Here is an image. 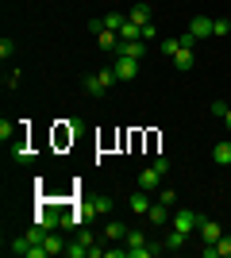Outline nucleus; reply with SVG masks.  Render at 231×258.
Masks as SVG:
<instances>
[{
    "label": "nucleus",
    "instance_id": "obj_19",
    "mask_svg": "<svg viewBox=\"0 0 231 258\" xmlns=\"http://www.w3.org/2000/svg\"><path fill=\"white\" fill-rule=\"evenodd\" d=\"M120 39H143V27H139L135 20H127V23L120 27Z\"/></svg>",
    "mask_w": 231,
    "mask_h": 258
},
{
    "label": "nucleus",
    "instance_id": "obj_9",
    "mask_svg": "<svg viewBox=\"0 0 231 258\" xmlns=\"http://www.w3.org/2000/svg\"><path fill=\"white\" fill-rule=\"evenodd\" d=\"M81 212H85V220H89V216H104V212H112V201H108V197H100V201H89Z\"/></svg>",
    "mask_w": 231,
    "mask_h": 258
},
{
    "label": "nucleus",
    "instance_id": "obj_25",
    "mask_svg": "<svg viewBox=\"0 0 231 258\" xmlns=\"http://www.w3.org/2000/svg\"><path fill=\"white\" fill-rule=\"evenodd\" d=\"M77 239H81L85 247H97V235H93V231H77Z\"/></svg>",
    "mask_w": 231,
    "mask_h": 258
},
{
    "label": "nucleus",
    "instance_id": "obj_1",
    "mask_svg": "<svg viewBox=\"0 0 231 258\" xmlns=\"http://www.w3.org/2000/svg\"><path fill=\"white\" fill-rule=\"evenodd\" d=\"M120 77H116V70H100V74H89L85 77V93L89 97H104L112 85H116Z\"/></svg>",
    "mask_w": 231,
    "mask_h": 258
},
{
    "label": "nucleus",
    "instance_id": "obj_21",
    "mask_svg": "<svg viewBox=\"0 0 231 258\" xmlns=\"http://www.w3.org/2000/svg\"><path fill=\"white\" fill-rule=\"evenodd\" d=\"M66 254H69V258H89V247L81 243V239H73V243L66 247Z\"/></svg>",
    "mask_w": 231,
    "mask_h": 258
},
{
    "label": "nucleus",
    "instance_id": "obj_10",
    "mask_svg": "<svg viewBox=\"0 0 231 258\" xmlns=\"http://www.w3.org/2000/svg\"><path fill=\"white\" fill-rule=\"evenodd\" d=\"M12 158H16V162H31V158H35V151H31V147H27L23 139H12Z\"/></svg>",
    "mask_w": 231,
    "mask_h": 258
},
{
    "label": "nucleus",
    "instance_id": "obj_6",
    "mask_svg": "<svg viewBox=\"0 0 231 258\" xmlns=\"http://www.w3.org/2000/svg\"><path fill=\"white\" fill-rule=\"evenodd\" d=\"M166 220H174V216H170V205H162V201H154V205H150V212H146V224L162 227Z\"/></svg>",
    "mask_w": 231,
    "mask_h": 258
},
{
    "label": "nucleus",
    "instance_id": "obj_13",
    "mask_svg": "<svg viewBox=\"0 0 231 258\" xmlns=\"http://www.w3.org/2000/svg\"><path fill=\"white\" fill-rule=\"evenodd\" d=\"M127 20H135L139 27H143V23H150V4H135V8L127 12Z\"/></svg>",
    "mask_w": 231,
    "mask_h": 258
},
{
    "label": "nucleus",
    "instance_id": "obj_23",
    "mask_svg": "<svg viewBox=\"0 0 231 258\" xmlns=\"http://www.w3.org/2000/svg\"><path fill=\"white\" fill-rule=\"evenodd\" d=\"M12 54H16V43H12V39H0V58H4V62H8Z\"/></svg>",
    "mask_w": 231,
    "mask_h": 258
},
{
    "label": "nucleus",
    "instance_id": "obj_24",
    "mask_svg": "<svg viewBox=\"0 0 231 258\" xmlns=\"http://www.w3.org/2000/svg\"><path fill=\"white\" fill-rule=\"evenodd\" d=\"M231 31V20H212V35H227Z\"/></svg>",
    "mask_w": 231,
    "mask_h": 258
},
{
    "label": "nucleus",
    "instance_id": "obj_3",
    "mask_svg": "<svg viewBox=\"0 0 231 258\" xmlns=\"http://www.w3.org/2000/svg\"><path fill=\"white\" fill-rule=\"evenodd\" d=\"M89 31L97 35V43L104 46V50H116V43H120V35H116V31H108V27H104L100 20H93V23H89Z\"/></svg>",
    "mask_w": 231,
    "mask_h": 258
},
{
    "label": "nucleus",
    "instance_id": "obj_8",
    "mask_svg": "<svg viewBox=\"0 0 231 258\" xmlns=\"http://www.w3.org/2000/svg\"><path fill=\"white\" fill-rule=\"evenodd\" d=\"M189 35H193V39H204V35H212V20H208V16H197V20L189 23Z\"/></svg>",
    "mask_w": 231,
    "mask_h": 258
},
{
    "label": "nucleus",
    "instance_id": "obj_5",
    "mask_svg": "<svg viewBox=\"0 0 231 258\" xmlns=\"http://www.w3.org/2000/svg\"><path fill=\"white\" fill-rule=\"evenodd\" d=\"M197 231H200V239H204V243H220V239H223V227L216 224V220H208V216L200 220V227H197Z\"/></svg>",
    "mask_w": 231,
    "mask_h": 258
},
{
    "label": "nucleus",
    "instance_id": "obj_26",
    "mask_svg": "<svg viewBox=\"0 0 231 258\" xmlns=\"http://www.w3.org/2000/svg\"><path fill=\"white\" fill-rule=\"evenodd\" d=\"M4 85H8V89H16V85H20V70H12V74L4 77Z\"/></svg>",
    "mask_w": 231,
    "mask_h": 258
},
{
    "label": "nucleus",
    "instance_id": "obj_28",
    "mask_svg": "<svg viewBox=\"0 0 231 258\" xmlns=\"http://www.w3.org/2000/svg\"><path fill=\"white\" fill-rule=\"evenodd\" d=\"M223 127L231 131V108H227V112H223Z\"/></svg>",
    "mask_w": 231,
    "mask_h": 258
},
{
    "label": "nucleus",
    "instance_id": "obj_4",
    "mask_svg": "<svg viewBox=\"0 0 231 258\" xmlns=\"http://www.w3.org/2000/svg\"><path fill=\"white\" fill-rule=\"evenodd\" d=\"M112 70H116L120 81H135V77H139V58H116Z\"/></svg>",
    "mask_w": 231,
    "mask_h": 258
},
{
    "label": "nucleus",
    "instance_id": "obj_17",
    "mask_svg": "<svg viewBox=\"0 0 231 258\" xmlns=\"http://www.w3.org/2000/svg\"><path fill=\"white\" fill-rule=\"evenodd\" d=\"M43 247L50 250V254H66V243H62V235H50V231H46V239H43Z\"/></svg>",
    "mask_w": 231,
    "mask_h": 258
},
{
    "label": "nucleus",
    "instance_id": "obj_2",
    "mask_svg": "<svg viewBox=\"0 0 231 258\" xmlns=\"http://www.w3.org/2000/svg\"><path fill=\"white\" fill-rule=\"evenodd\" d=\"M200 220H204V216L193 212V208H181V212H174V227H177V231H185V235H193V231H197Z\"/></svg>",
    "mask_w": 231,
    "mask_h": 258
},
{
    "label": "nucleus",
    "instance_id": "obj_15",
    "mask_svg": "<svg viewBox=\"0 0 231 258\" xmlns=\"http://www.w3.org/2000/svg\"><path fill=\"white\" fill-rule=\"evenodd\" d=\"M185 239H189L185 231H177V227H174V231H170L162 243H166V250H181V247H185Z\"/></svg>",
    "mask_w": 231,
    "mask_h": 258
},
{
    "label": "nucleus",
    "instance_id": "obj_12",
    "mask_svg": "<svg viewBox=\"0 0 231 258\" xmlns=\"http://www.w3.org/2000/svg\"><path fill=\"white\" fill-rule=\"evenodd\" d=\"M123 243H127V258H131L139 247H146V235H143V231H127V235H123Z\"/></svg>",
    "mask_w": 231,
    "mask_h": 258
},
{
    "label": "nucleus",
    "instance_id": "obj_7",
    "mask_svg": "<svg viewBox=\"0 0 231 258\" xmlns=\"http://www.w3.org/2000/svg\"><path fill=\"white\" fill-rule=\"evenodd\" d=\"M139 189H146V193L162 189V173L154 170V166H150V170H143V173H139Z\"/></svg>",
    "mask_w": 231,
    "mask_h": 258
},
{
    "label": "nucleus",
    "instance_id": "obj_16",
    "mask_svg": "<svg viewBox=\"0 0 231 258\" xmlns=\"http://www.w3.org/2000/svg\"><path fill=\"white\" fill-rule=\"evenodd\" d=\"M131 212H139V216H146V212H150V201H146V189H139V193L131 197Z\"/></svg>",
    "mask_w": 231,
    "mask_h": 258
},
{
    "label": "nucleus",
    "instance_id": "obj_22",
    "mask_svg": "<svg viewBox=\"0 0 231 258\" xmlns=\"http://www.w3.org/2000/svg\"><path fill=\"white\" fill-rule=\"evenodd\" d=\"M123 235H127V227H123V224H108V227H104V239H123Z\"/></svg>",
    "mask_w": 231,
    "mask_h": 258
},
{
    "label": "nucleus",
    "instance_id": "obj_14",
    "mask_svg": "<svg viewBox=\"0 0 231 258\" xmlns=\"http://www.w3.org/2000/svg\"><path fill=\"white\" fill-rule=\"evenodd\" d=\"M100 23H104L108 31H116V35H120V27H123V23H127V16H123V12H108V16H104V20H100Z\"/></svg>",
    "mask_w": 231,
    "mask_h": 258
},
{
    "label": "nucleus",
    "instance_id": "obj_27",
    "mask_svg": "<svg viewBox=\"0 0 231 258\" xmlns=\"http://www.w3.org/2000/svg\"><path fill=\"white\" fill-rule=\"evenodd\" d=\"M154 35H158V27H154V23H143V43H146V39H154Z\"/></svg>",
    "mask_w": 231,
    "mask_h": 258
},
{
    "label": "nucleus",
    "instance_id": "obj_18",
    "mask_svg": "<svg viewBox=\"0 0 231 258\" xmlns=\"http://www.w3.org/2000/svg\"><path fill=\"white\" fill-rule=\"evenodd\" d=\"M174 66L181 70V74H185V70H193V50H189V46H181V50H177V58H174Z\"/></svg>",
    "mask_w": 231,
    "mask_h": 258
},
{
    "label": "nucleus",
    "instance_id": "obj_20",
    "mask_svg": "<svg viewBox=\"0 0 231 258\" xmlns=\"http://www.w3.org/2000/svg\"><path fill=\"white\" fill-rule=\"evenodd\" d=\"M177 50H181V35H177V39H162V54L166 58H177Z\"/></svg>",
    "mask_w": 231,
    "mask_h": 258
},
{
    "label": "nucleus",
    "instance_id": "obj_11",
    "mask_svg": "<svg viewBox=\"0 0 231 258\" xmlns=\"http://www.w3.org/2000/svg\"><path fill=\"white\" fill-rule=\"evenodd\" d=\"M212 162L216 166H231V143H216L212 147Z\"/></svg>",
    "mask_w": 231,
    "mask_h": 258
}]
</instances>
